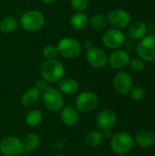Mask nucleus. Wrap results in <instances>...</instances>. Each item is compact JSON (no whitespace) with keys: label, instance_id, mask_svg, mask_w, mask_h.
Returning a JSON list of instances; mask_svg holds the SVG:
<instances>
[{"label":"nucleus","instance_id":"obj_16","mask_svg":"<svg viewBox=\"0 0 155 156\" xmlns=\"http://www.w3.org/2000/svg\"><path fill=\"white\" fill-rule=\"evenodd\" d=\"M126 35L129 38L132 40L142 39L145 37L147 33V27L142 21H136L128 26Z\"/></svg>","mask_w":155,"mask_h":156},{"label":"nucleus","instance_id":"obj_8","mask_svg":"<svg viewBox=\"0 0 155 156\" xmlns=\"http://www.w3.org/2000/svg\"><path fill=\"white\" fill-rule=\"evenodd\" d=\"M22 141L16 136H6L0 142V153L5 156H18L24 153Z\"/></svg>","mask_w":155,"mask_h":156},{"label":"nucleus","instance_id":"obj_7","mask_svg":"<svg viewBox=\"0 0 155 156\" xmlns=\"http://www.w3.org/2000/svg\"><path fill=\"white\" fill-rule=\"evenodd\" d=\"M136 52L144 61H155V35L145 36L142 38L136 46Z\"/></svg>","mask_w":155,"mask_h":156},{"label":"nucleus","instance_id":"obj_3","mask_svg":"<svg viewBox=\"0 0 155 156\" xmlns=\"http://www.w3.org/2000/svg\"><path fill=\"white\" fill-rule=\"evenodd\" d=\"M20 24L26 31L37 32L44 27L45 16L40 11L28 10L22 15Z\"/></svg>","mask_w":155,"mask_h":156},{"label":"nucleus","instance_id":"obj_25","mask_svg":"<svg viewBox=\"0 0 155 156\" xmlns=\"http://www.w3.org/2000/svg\"><path fill=\"white\" fill-rule=\"evenodd\" d=\"M43 120V113L41 111L35 109L31 110L26 116V123L30 127L37 126Z\"/></svg>","mask_w":155,"mask_h":156},{"label":"nucleus","instance_id":"obj_30","mask_svg":"<svg viewBox=\"0 0 155 156\" xmlns=\"http://www.w3.org/2000/svg\"><path fill=\"white\" fill-rule=\"evenodd\" d=\"M36 86H37L41 91H42V90H44L46 87H48V86H47V82H46L44 80H42V79H41V80H38L37 81Z\"/></svg>","mask_w":155,"mask_h":156},{"label":"nucleus","instance_id":"obj_31","mask_svg":"<svg viewBox=\"0 0 155 156\" xmlns=\"http://www.w3.org/2000/svg\"><path fill=\"white\" fill-rule=\"evenodd\" d=\"M58 0H42V2L46 5H52L54 3H56Z\"/></svg>","mask_w":155,"mask_h":156},{"label":"nucleus","instance_id":"obj_22","mask_svg":"<svg viewBox=\"0 0 155 156\" xmlns=\"http://www.w3.org/2000/svg\"><path fill=\"white\" fill-rule=\"evenodd\" d=\"M103 138L104 137L102 132L98 130H93L88 133L87 135L85 136V144L90 148H96L101 144Z\"/></svg>","mask_w":155,"mask_h":156},{"label":"nucleus","instance_id":"obj_12","mask_svg":"<svg viewBox=\"0 0 155 156\" xmlns=\"http://www.w3.org/2000/svg\"><path fill=\"white\" fill-rule=\"evenodd\" d=\"M117 122V115L111 110H103L101 111L96 119V124L100 132L111 131Z\"/></svg>","mask_w":155,"mask_h":156},{"label":"nucleus","instance_id":"obj_4","mask_svg":"<svg viewBox=\"0 0 155 156\" xmlns=\"http://www.w3.org/2000/svg\"><path fill=\"white\" fill-rule=\"evenodd\" d=\"M99 105L98 95L90 90L82 91L75 100L76 110L81 113H90L93 112Z\"/></svg>","mask_w":155,"mask_h":156},{"label":"nucleus","instance_id":"obj_2","mask_svg":"<svg viewBox=\"0 0 155 156\" xmlns=\"http://www.w3.org/2000/svg\"><path fill=\"white\" fill-rule=\"evenodd\" d=\"M45 107L51 112H59L64 107L62 93L56 88L46 87L41 91V98Z\"/></svg>","mask_w":155,"mask_h":156},{"label":"nucleus","instance_id":"obj_21","mask_svg":"<svg viewBox=\"0 0 155 156\" xmlns=\"http://www.w3.org/2000/svg\"><path fill=\"white\" fill-rule=\"evenodd\" d=\"M23 146L25 152H33L35 151L40 144V137L34 133H27L23 140Z\"/></svg>","mask_w":155,"mask_h":156},{"label":"nucleus","instance_id":"obj_17","mask_svg":"<svg viewBox=\"0 0 155 156\" xmlns=\"http://www.w3.org/2000/svg\"><path fill=\"white\" fill-rule=\"evenodd\" d=\"M40 98H41V90L37 86H33L29 88L27 90H26V92L23 94L21 98V103L23 106L29 108L34 106L39 101Z\"/></svg>","mask_w":155,"mask_h":156},{"label":"nucleus","instance_id":"obj_10","mask_svg":"<svg viewBox=\"0 0 155 156\" xmlns=\"http://www.w3.org/2000/svg\"><path fill=\"white\" fill-rule=\"evenodd\" d=\"M108 23H110L114 28L121 29L127 27L132 20V16L124 9H113L107 16Z\"/></svg>","mask_w":155,"mask_h":156},{"label":"nucleus","instance_id":"obj_26","mask_svg":"<svg viewBox=\"0 0 155 156\" xmlns=\"http://www.w3.org/2000/svg\"><path fill=\"white\" fill-rule=\"evenodd\" d=\"M132 97V100L134 101H142L145 98L146 96V90L144 88L141 86H134L132 88L129 93Z\"/></svg>","mask_w":155,"mask_h":156},{"label":"nucleus","instance_id":"obj_9","mask_svg":"<svg viewBox=\"0 0 155 156\" xmlns=\"http://www.w3.org/2000/svg\"><path fill=\"white\" fill-rule=\"evenodd\" d=\"M101 40L106 48L110 49H118L125 43V35L121 29L111 28L104 32Z\"/></svg>","mask_w":155,"mask_h":156},{"label":"nucleus","instance_id":"obj_15","mask_svg":"<svg viewBox=\"0 0 155 156\" xmlns=\"http://www.w3.org/2000/svg\"><path fill=\"white\" fill-rule=\"evenodd\" d=\"M60 119L63 124L67 127H73L79 122V112L71 106L63 107L60 110Z\"/></svg>","mask_w":155,"mask_h":156},{"label":"nucleus","instance_id":"obj_24","mask_svg":"<svg viewBox=\"0 0 155 156\" xmlns=\"http://www.w3.org/2000/svg\"><path fill=\"white\" fill-rule=\"evenodd\" d=\"M17 27V20L14 16H5L0 21V31L5 34L14 32Z\"/></svg>","mask_w":155,"mask_h":156},{"label":"nucleus","instance_id":"obj_36","mask_svg":"<svg viewBox=\"0 0 155 156\" xmlns=\"http://www.w3.org/2000/svg\"><path fill=\"white\" fill-rule=\"evenodd\" d=\"M154 31H155V27H154Z\"/></svg>","mask_w":155,"mask_h":156},{"label":"nucleus","instance_id":"obj_1","mask_svg":"<svg viewBox=\"0 0 155 156\" xmlns=\"http://www.w3.org/2000/svg\"><path fill=\"white\" fill-rule=\"evenodd\" d=\"M65 69L63 64L56 59H46L40 66V75L42 80L49 83H58L63 79Z\"/></svg>","mask_w":155,"mask_h":156},{"label":"nucleus","instance_id":"obj_33","mask_svg":"<svg viewBox=\"0 0 155 156\" xmlns=\"http://www.w3.org/2000/svg\"><path fill=\"white\" fill-rule=\"evenodd\" d=\"M55 156H68V155H66V154H57V155H55Z\"/></svg>","mask_w":155,"mask_h":156},{"label":"nucleus","instance_id":"obj_19","mask_svg":"<svg viewBox=\"0 0 155 156\" xmlns=\"http://www.w3.org/2000/svg\"><path fill=\"white\" fill-rule=\"evenodd\" d=\"M136 144L143 148H149L155 143V134L148 130L140 131L135 136Z\"/></svg>","mask_w":155,"mask_h":156},{"label":"nucleus","instance_id":"obj_29","mask_svg":"<svg viewBox=\"0 0 155 156\" xmlns=\"http://www.w3.org/2000/svg\"><path fill=\"white\" fill-rule=\"evenodd\" d=\"M90 0H70L71 7L77 12H83L89 5Z\"/></svg>","mask_w":155,"mask_h":156},{"label":"nucleus","instance_id":"obj_28","mask_svg":"<svg viewBox=\"0 0 155 156\" xmlns=\"http://www.w3.org/2000/svg\"><path fill=\"white\" fill-rule=\"evenodd\" d=\"M42 54H43V57L46 59H53V58H55L57 57L58 52V49H57L56 46L48 45V46H46L43 48Z\"/></svg>","mask_w":155,"mask_h":156},{"label":"nucleus","instance_id":"obj_13","mask_svg":"<svg viewBox=\"0 0 155 156\" xmlns=\"http://www.w3.org/2000/svg\"><path fill=\"white\" fill-rule=\"evenodd\" d=\"M113 87L120 94H129L132 88V79L126 71L118 72L113 78Z\"/></svg>","mask_w":155,"mask_h":156},{"label":"nucleus","instance_id":"obj_20","mask_svg":"<svg viewBox=\"0 0 155 156\" xmlns=\"http://www.w3.org/2000/svg\"><path fill=\"white\" fill-rule=\"evenodd\" d=\"M70 26L76 30H83L90 24V18L84 12H77L71 16L69 20Z\"/></svg>","mask_w":155,"mask_h":156},{"label":"nucleus","instance_id":"obj_6","mask_svg":"<svg viewBox=\"0 0 155 156\" xmlns=\"http://www.w3.org/2000/svg\"><path fill=\"white\" fill-rule=\"evenodd\" d=\"M57 49L60 56L65 58H75L81 51L80 43L74 37H63L57 44Z\"/></svg>","mask_w":155,"mask_h":156},{"label":"nucleus","instance_id":"obj_11","mask_svg":"<svg viewBox=\"0 0 155 156\" xmlns=\"http://www.w3.org/2000/svg\"><path fill=\"white\" fill-rule=\"evenodd\" d=\"M86 58L89 64L95 69H101L108 63V56L106 52L96 46H92L87 49Z\"/></svg>","mask_w":155,"mask_h":156},{"label":"nucleus","instance_id":"obj_35","mask_svg":"<svg viewBox=\"0 0 155 156\" xmlns=\"http://www.w3.org/2000/svg\"><path fill=\"white\" fill-rule=\"evenodd\" d=\"M153 82H154V84H155V76H154V78H153Z\"/></svg>","mask_w":155,"mask_h":156},{"label":"nucleus","instance_id":"obj_14","mask_svg":"<svg viewBox=\"0 0 155 156\" xmlns=\"http://www.w3.org/2000/svg\"><path fill=\"white\" fill-rule=\"evenodd\" d=\"M131 58L129 53L123 49H116L108 57V63L113 69H122L130 63Z\"/></svg>","mask_w":155,"mask_h":156},{"label":"nucleus","instance_id":"obj_32","mask_svg":"<svg viewBox=\"0 0 155 156\" xmlns=\"http://www.w3.org/2000/svg\"><path fill=\"white\" fill-rule=\"evenodd\" d=\"M85 46H86V48H87V49H88V48H91V47H92V46H94V45H93V43H92L90 40H86V42H85Z\"/></svg>","mask_w":155,"mask_h":156},{"label":"nucleus","instance_id":"obj_5","mask_svg":"<svg viewBox=\"0 0 155 156\" xmlns=\"http://www.w3.org/2000/svg\"><path fill=\"white\" fill-rule=\"evenodd\" d=\"M133 144L132 136L126 132L118 133L111 139V148L117 154H126L132 150Z\"/></svg>","mask_w":155,"mask_h":156},{"label":"nucleus","instance_id":"obj_34","mask_svg":"<svg viewBox=\"0 0 155 156\" xmlns=\"http://www.w3.org/2000/svg\"><path fill=\"white\" fill-rule=\"evenodd\" d=\"M119 156H127L126 154H119Z\"/></svg>","mask_w":155,"mask_h":156},{"label":"nucleus","instance_id":"obj_23","mask_svg":"<svg viewBox=\"0 0 155 156\" xmlns=\"http://www.w3.org/2000/svg\"><path fill=\"white\" fill-rule=\"evenodd\" d=\"M108 24L109 23H108L107 17L101 14H95L90 18V25L96 31L105 30Z\"/></svg>","mask_w":155,"mask_h":156},{"label":"nucleus","instance_id":"obj_27","mask_svg":"<svg viewBox=\"0 0 155 156\" xmlns=\"http://www.w3.org/2000/svg\"><path fill=\"white\" fill-rule=\"evenodd\" d=\"M129 65H130L131 69L134 72H141L145 68L144 60H143L141 58H134L131 59Z\"/></svg>","mask_w":155,"mask_h":156},{"label":"nucleus","instance_id":"obj_18","mask_svg":"<svg viewBox=\"0 0 155 156\" xmlns=\"http://www.w3.org/2000/svg\"><path fill=\"white\" fill-rule=\"evenodd\" d=\"M58 90L62 93L66 95H73L78 92L79 89V82L72 78H66L62 79L58 82Z\"/></svg>","mask_w":155,"mask_h":156}]
</instances>
